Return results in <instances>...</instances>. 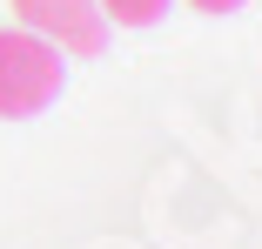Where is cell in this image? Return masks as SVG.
Segmentation results:
<instances>
[{"instance_id":"6da1fadb","label":"cell","mask_w":262,"mask_h":249,"mask_svg":"<svg viewBox=\"0 0 262 249\" xmlns=\"http://www.w3.org/2000/svg\"><path fill=\"white\" fill-rule=\"evenodd\" d=\"M61 88H68V54L61 47H47L27 27L0 34V115L7 121L40 115L47 101H61Z\"/></svg>"},{"instance_id":"7a4b0ae2","label":"cell","mask_w":262,"mask_h":249,"mask_svg":"<svg viewBox=\"0 0 262 249\" xmlns=\"http://www.w3.org/2000/svg\"><path fill=\"white\" fill-rule=\"evenodd\" d=\"M7 7H14V20L27 34H40L47 47H61L74 61H94L108 47V14L94 0H7Z\"/></svg>"},{"instance_id":"3957f363","label":"cell","mask_w":262,"mask_h":249,"mask_svg":"<svg viewBox=\"0 0 262 249\" xmlns=\"http://www.w3.org/2000/svg\"><path fill=\"white\" fill-rule=\"evenodd\" d=\"M101 14H108V27H155L168 20V0H94Z\"/></svg>"},{"instance_id":"277c9868","label":"cell","mask_w":262,"mask_h":249,"mask_svg":"<svg viewBox=\"0 0 262 249\" xmlns=\"http://www.w3.org/2000/svg\"><path fill=\"white\" fill-rule=\"evenodd\" d=\"M195 14H235V7H249V0H188Z\"/></svg>"}]
</instances>
